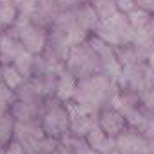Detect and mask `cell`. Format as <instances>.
<instances>
[{
	"label": "cell",
	"mask_w": 154,
	"mask_h": 154,
	"mask_svg": "<svg viewBox=\"0 0 154 154\" xmlns=\"http://www.w3.org/2000/svg\"><path fill=\"white\" fill-rule=\"evenodd\" d=\"M102 125H104V129L108 133L116 134V133H120V129L124 125V118H122V115H118L116 111H109L102 118Z\"/></svg>",
	"instance_id": "obj_1"
},
{
	"label": "cell",
	"mask_w": 154,
	"mask_h": 154,
	"mask_svg": "<svg viewBox=\"0 0 154 154\" xmlns=\"http://www.w3.org/2000/svg\"><path fill=\"white\" fill-rule=\"evenodd\" d=\"M129 22L133 27H145V23L149 22V14L147 11H142V9H136V11H131L129 13Z\"/></svg>",
	"instance_id": "obj_2"
},
{
	"label": "cell",
	"mask_w": 154,
	"mask_h": 154,
	"mask_svg": "<svg viewBox=\"0 0 154 154\" xmlns=\"http://www.w3.org/2000/svg\"><path fill=\"white\" fill-rule=\"evenodd\" d=\"M136 4H140L145 11H154V0H136Z\"/></svg>",
	"instance_id": "obj_3"
},
{
	"label": "cell",
	"mask_w": 154,
	"mask_h": 154,
	"mask_svg": "<svg viewBox=\"0 0 154 154\" xmlns=\"http://www.w3.org/2000/svg\"><path fill=\"white\" fill-rule=\"evenodd\" d=\"M149 66H151V70H154V54L151 56V59H149Z\"/></svg>",
	"instance_id": "obj_4"
},
{
	"label": "cell",
	"mask_w": 154,
	"mask_h": 154,
	"mask_svg": "<svg viewBox=\"0 0 154 154\" xmlns=\"http://www.w3.org/2000/svg\"><path fill=\"white\" fill-rule=\"evenodd\" d=\"M152 140H154V138H152ZM151 147H152V154H154V142H152V145H151Z\"/></svg>",
	"instance_id": "obj_5"
}]
</instances>
